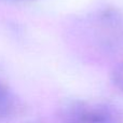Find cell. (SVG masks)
<instances>
[{
	"label": "cell",
	"instance_id": "obj_3",
	"mask_svg": "<svg viewBox=\"0 0 123 123\" xmlns=\"http://www.w3.org/2000/svg\"><path fill=\"white\" fill-rule=\"evenodd\" d=\"M111 79L112 82L120 91L123 92V63L115 67L111 74Z\"/></svg>",
	"mask_w": 123,
	"mask_h": 123
},
{
	"label": "cell",
	"instance_id": "obj_1",
	"mask_svg": "<svg viewBox=\"0 0 123 123\" xmlns=\"http://www.w3.org/2000/svg\"><path fill=\"white\" fill-rule=\"evenodd\" d=\"M64 123H123V111L103 103H77L66 112Z\"/></svg>",
	"mask_w": 123,
	"mask_h": 123
},
{
	"label": "cell",
	"instance_id": "obj_2",
	"mask_svg": "<svg viewBox=\"0 0 123 123\" xmlns=\"http://www.w3.org/2000/svg\"><path fill=\"white\" fill-rule=\"evenodd\" d=\"M15 108L14 96L3 82L0 81V119L6 118Z\"/></svg>",
	"mask_w": 123,
	"mask_h": 123
}]
</instances>
